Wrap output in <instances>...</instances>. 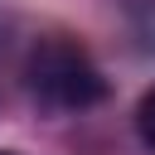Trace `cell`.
Wrapping results in <instances>:
<instances>
[{"instance_id": "1", "label": "cell", "mask_w": 155, "mask_h": 155, "mask_svg": "<svg viewBox=\"0 0 155 155\" xmlns=\"http://www.w3.org/2000/svg\"><path fill=\"white\" fill-rule=\"evenodd\" d=\"M24 87L44 111H87L107 97V78L102 68L87 58L82 44L53 34L39 39L24 58Z\"/></svg>"}, {"instance_id": "2", "label": "cell", "mask_w": 155, "mask_h": 155, "mask_svg": "<svg viewBox=\"0 0 155 155\" xmlns=\"http://www.w3.org/2000/svg\"><path fill=\"white\" fill-rule=\"evenodd\" d=\"M136 131H140V140L155 150V87L140 97V107H136Z\"/></svg>"}, {"instance_id": "3", "label": "cell", "mask_w": 155, "mask_h": 155, "mask_svg": "<svg viewBox=\"0 0 155 155\" xmlns=\"http://www.w3.org/2000/svg\"><path fill=\"white\" fill-rule=\"evenodd\" d=\"M0 155H15V150H0Z\"/></svg>"}]
</instances>
